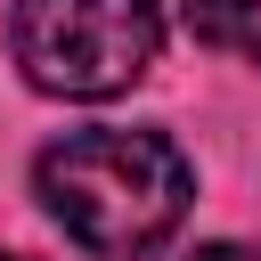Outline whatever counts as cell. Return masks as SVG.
I'll return each mask as SVG.
<instances>
[{"label":"cell","mask_w":261,"mask_h":261,"mask_svg":"<svg viewBox=\"0 0 261 261\" xmlns=\"http://www.w3.org/2000/svg\"><path fill=\"white\" fill-rule=\"evenodd\" d=\"M33 188L82 253L139 261L188 220L196 171L163 130H73V139L41 147Z\"/></svg>","instance_id":"1"},{"label":"cell","mask_w":261,"mask_h":261,"mask_svg":"<svg viewBox=\"0 0 261 261\" xmlns=\"http://www.w3.org/2000/svg\"><path fill=\"white\" fill-rule=\"evenodd\" d=\"M8 49L49 98H114L155 65L163 16L155 0H16Z\"/></svg>","instance_id":"2"},{"label":"cell","mask_w":261,"mask_h":261,"mask_svg":"<svg viewBox=\"0 0 261 261\" xmlns=\"http://www.w3.org/2000/svg\"><path fill=\"white\" fill-rule=\"evenodd\" d=\"M179 8H188V33L204 49H228V57L261 65V0H179Z\"/></svg>","instance_id":"3"},{"label":"cell","mask_w":261,"mask_h":261,"mask_svg":"<svg viewBox=\"0 0 261 261\" xmlns=\"http://www.w3.org/2000/svg\"><path fill=\"white\" fill-rule=\"evenodd\" d=\"M196 261H261V245H204Z\"/></svg>","instance_id":"4"},{"label":"cell","mask_w":261,"mask_h":261,"mask_svg":"<svg viewBox=\"0 0 261 261\" xmlns=\"http://www.w3.org/2000/svg\"><path fill=\"white\" fill-rule=\"evenodd\" d=\"M0 261H24V253H0Z\"/></svg>","instance_id":"5"}]
</instances>
